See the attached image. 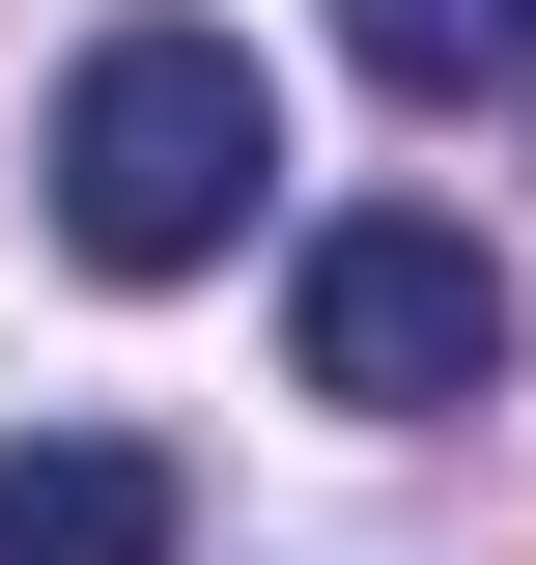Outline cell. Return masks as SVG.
<instances>
[{
	"instance_id": "1",
	"label": "cell",
	"mask_w": 536,
	"mask_h": 565,
	"mask_svg": "<svg viewBox=\"0 0 536 565\" xmlns=\"http://www.w3.org/2000/svg\"><path fill=\"white\" fill-rule=\"evenodd\" d=\"M57 255L85 282H199V255H255V170H282V85H255V29H85V85H57Z\"/></svg>"
},
{
	"instance_id": "2",
	"label": "cell",
	"mask_w": 536,
	"mask_h": 565,
	"mask_svg": "<svg viewBox=\"0 0 536 565\" xmlns=\"http://www.w3.org/2000/svg\"><path fill=\"white\" fill-rule=\"evenodd\" d=\"M282 367H311L339 424H452V396H508V255H480V226H424V199L311 226V282H282Z\"/></svg>"
},
{
	"instance_id": "3",
	"label": "cell",
	"mask_w": 536,
	"mask_h": 565,
	"mask_svg": "<svg viewBox=\"0 0 536 565\" xmlns=\"http://www.w3.org/2000/svg\"><path fill=\"white\" fill-rule=\"evenodd\" d=\"M170 537H199V509H170L141 424H29V452H0V565H170Z\"/></svg>"
},
{
	"instance_id": "4",
	"label": "cell",
	"mask_w": 536,
	"mask_h": 565,
	"mask_svg": "<svg viewBox=\"0 0 536 565\" xmlns=\"http://www.w3.org/2000/svg\"><path fill=\"white\" fill-rule=\"evenodd\" d=\"M339 57L424 85V114H480V85H536V0H339Z\"/></svg>"
}]
</instances>
